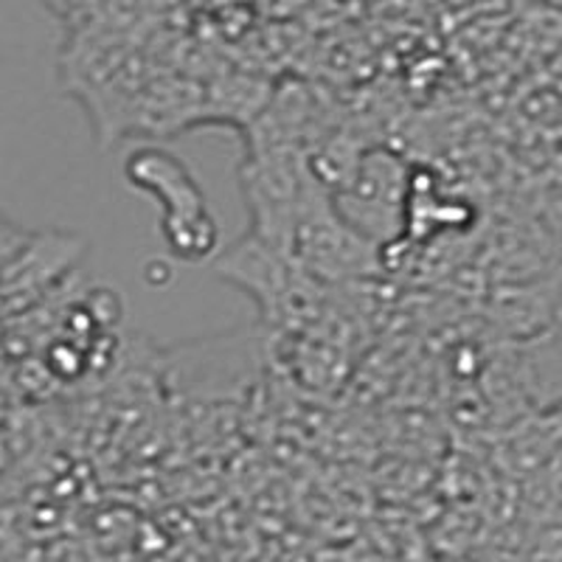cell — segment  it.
<instances>
[{"mask_svg": "<svg viewBox=\"0 0 562 562\" xmlns=\"http://www.w3.org/2000/svg\"><path fill=\"white\" fill-rule=\"evenodd\" d=\"M133 189L147 192L160 205V234L183 262H203L220 245L203 189L180 158L158 147L135 149L124 164Z\"/></svg>", "mask_w": 562, "mask_h": 562, "instance_id": "obj_1", "label": "cell"}, {"mask_svg": "<svg viewBox=\"0 0 562 562\" xmlns=\"http://www.w3.org/2000/svg\"><path fill=\"white\" fill-rule=\"evenodd\" d=\"M85 239L63 231L26 234L7 223L3 231V273H7V315L26 313L63 288L85 254Z\"/></svg>", "mask_w": 562, "mask_h": 562, "instance_id": "obj_2", "label": "cell"}, {"mask_svg": "<svg viewBox=\"0 0 562 562\" xmlns=\"http://www.w3.org/2000/svg\"><path fill=\"white\" fill-rule=\"evenodd\" d=\"M546 473V490H549L554 506H562V448L557 450L554 459L543 467Z\"/></svg>", "mask_w": 562, "mask_h": 562, "instance_id": "obj_3", "label": "cell"}, {"mask_svg": "<svg viewBox=\"0 0 562 562\" xmlns=\"http://www.w3.org/2000/svg\"><path fill=\"white\" fill-rule=\"evenodd\" d=\"M560 562H562V560H560Z\"/></svg>", "mask_w": 562, "mask_h": 562, "instance_id": "obj_4", "label": "cell"}]
</instances>
